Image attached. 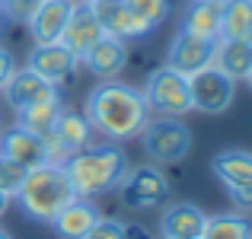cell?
<instances>
[{"label": "cell", "mask_w": 252, "mask_h": 239, "mask_svg": "<svg viewBox=\"0 0 252 239\" xmlns=\"http://www.w3.org/2000/svg\"><path fill=\"white\" fill-rule=\"evenodd\" d=\"M147 112L150 105L141 90L128 83H115V80H102L86 96L83 118L90 121L93 131L105 134L109 141H131L147 124Z\"/></svg>", "instance_id": "1"}, {"label": "cell", "mask_w": 252, "mask_h": 239, "mask_svg": "<svg viewBox=\"0 0 252 239\" xmlns=\"http://www.w3.org/2000/svg\"><path fill=\"white\" fill-rule=\"evenodd\" d=\"M128 153L115 144H90L64 163V172H67L77 198H99L115 191L122 179L128 176Z\"/></svg>", "instance_id": "2"}, {"label": "cell", "mask_w": 252, "mask_h": 239, "mask_svg": "<svg viewBox=\"0 0 252 239\" xmlns=\"http://www.w3.org/2000/svg\"><path fill=\"white\" fill-rule=\"evenodd\" d=\"M16 204L29 220L35 223H51V217L58 214L61 208H67L74 201V188H70V179L64 172V166L55 163H42L26 169L23 182L16 188Z\"/></svg>", "instance_id": "3"}, {"label": "cell", "mask_w": 252, "mask_h": 239, "mask_svg": "<svg viewBox=\"0 0 252 239\" xmlns=\"http://www.w3.org/2000/svg\"><path fill=\"white\" fill-rule=\"evenodd\" d=\"M141 147L147 159H154L157 166L166 163H182L191 150V131L189 124H182L172 115H160L154 121H147L141 128Z\"/></svg>", "instance_id": "4"}, {"label": "cell", "mask_w": 252, "mask_h": 239, "mask_svg": "<svg viewBox=\"0 0 252 239\" xmlns=\"http://www.w3.org/2000/svg\"><path fill=\"white\" fill-rule=\"evenodd\" d=\"M169 179L163 176V169L157 163H144L128 169V176L118 185V195H122V204L131 210H150L160 208V204L169 201Z\"/></svg>", "instance_id": "5"}, {"label": "cell", "mask_w": 252, "mask_h": 239, "mask_svg": "<svg viewBox=\"0 0 252 239\" xmlns=\"http://www.w3.org/2000/svg\"><path fill=\"white\" fill-rule=\"evenodd\" d=\"M236 96V80L227 77L223 70H217L214 64L195 70L189 77V99H191V112L201 115H220L230 109Z\"/></svg>", "instance_id": "6"}, {"label": "cell", "mask_w": 252, "mask_h": 239, "mask_svg": "<svg viewBox=\"0 0 252 239\" xmlns=\"http://www.w3.org/2000/svg\"><path fill=\"white\" fill-rule=\"evenodd\" d=\"M144 99L154 112L160 115H172L182 118L185 112H191V99H189V77L179 74L163 64L160 70L147 77V90H144Z\"/></svg>", "instance_id": "7"}, {"label": "cell", "mask_w": 252, "mask_h": 239, "mask_svg": "<svg viewBox=\"0 0 252 239\" xmlns=\"http://www.w3.org/2000/svg\"><path fill=\"white\" fill-rule=\"evenodd\" d=\"M90 6H93V13H96V19H99L105 35H115V38H122V42H128V38H144V35L154 32L134 10H131L128 0H93Z\"/></svg>", "instance_id": "8"}, {"label": "cell", "mask_w": 252, "mask_h": 239, "mask_svg": "<svg viewBox=\"0 0 252 239\" xmlns=\"http://www.w3.org/2000/svg\"><path fill=\"white\" fill-rule=\"evenodd\" d=\"M3 96L13 109H29V105L38 102H51V99H61V90L55 83H48L45 77H38L35 70L23 67V70H13L10 80L3 83Z\"/></svg>", "instance_id": "9"}, {"label": "cell", "mask_w": 252, "mask_h": 239, "mask_svg": "<svg viewBox=\"0 0 252 239\" xmlns=\"http://www.w3.org/2000/svg\"><path fill=\"white\" fill-rule=\"evenodd\" d=\"M211 58H214V42H211V38H201V35H191V32L179 29L176 35H172L169 51H166V67L191 77L195 70L208 67Z\"/></svg>", "instance_id": "10"}, {"label": "cell", "mask_w": 252, "mask_h": 239, "mask_svg": "<svg viewBox=\"0 0 252 239\" xmlns=\"http://www.w3.org/2000/svg\"><path fill=\"white\" fill-rule=\"evenodd\" d=\"M77 64H80V58L74 51H67L61 42H48V45H35L29 51V64L26 67L35 70L38 77H45L48 83L61 86L64 80H70L77 74Z\"/></svg>", "instance_id": "11"}, {"label": "cell", "mask_w": 252, "mask_h": 239, "mask_svg": "<svg viewBox=\"0 0 252 239\" xmlns=\"http://www.w3.org/2000/svg\"><path fill=\"white\" fill-rule=\"evenodd\" d=\"M102 35H105V32H102V26H99L93 6H90V3H74V6H70L67 23H64V32H61V38H58V42H61L67 51H74L77 58H83Z\"/></svg>", "instance_id": "12"}, {"label": "cell", "mask_w": 252, "mask_h": 239, "mask_svg": "<svg viewBox=\"0 0 252 239\" xmlns=\"http://www.w3.org/2000/svg\"><path fill=\"white\" fill-rule=\"evenodd\" d=\"M80 61L86 64V70H90L93 77H99V80H115L125 70V64H128V45H125L122 38H115V35H102L80 58Z\"/></svg>", "instance_id": "13"}, {"label": "cell", "mask_w": 252, "mask_h": 239, "mask_svg": "<svg viewBox=\"0 0 252 239\" xmlns=\"http://www.w3.org/2000/svg\"><path fill=\"white\" fill-rule=\"evenodd\" d=\"M70 6H74L70 0H42V3L35 6V13L26 19L35 45H48V42H58V38H61L64 23H67V16H70Z\"/></svg>", "instance_id": "14"}, {"label": "cell", "mask_w": 252, "mask_h": 239, "mask_svg": "<svg viewBox=\"0 0 252 239\" xmlns=\"http://www.w3.org/2000/svg\"><path fill=\"white\" fill-rule=\"evenodd\" d=\"M0 153L6 159H13V163L26 166V169L45 163L42 137L32 134V131H26V128H19V124H13L10 131H0Z\"/></svg>", "instance_id": "15"}, {"label": "cell", "mask_w": 252, "mask_h": 239, "mask_svg": "<svg viewBox=\"0 0 252 239\" xmlns=\"http://www.w3.org/2000/svg\"><path fill=\"white\" fill-rule=\"evenodd\" d=\"M204 220H208V214L198 204H189V201L169 204L160 217L163 239H198L204 230Z\"/></svg>", "instance_id": "16"}, {"label": "cell", "mask_w": 252, "mask_h": 239, "mask_svg": "<svg viewBox=\"0 0 252 239\" xmlns=\"http://www.w3.org/2000/svg\"><path fill=\"white\" fill-rule=\"evenodd\" d=\"M99 220V210L90 204V198H74L67 208H61L51 217V230L61 239H83Z\"/></svg>", "instance_id": "17"}, {"label": "cell", "mask_w": 252, "mask_h": 239, "mask_svg": "<svg viewBox=\"0 0 252 239\" xmlns=\"http://www.w3.org/2000/svg\"><path fill=\"white\" fill-rule=\"evenodd\" d=\"M211 64L240 83V80H246L249 70H252V42L217 38V42H214V58H211Z\"/></svg>", "instance_id": "18"}, {"label": "cell", "mask_w": 252, "mask_h": 239, "mask_svg": "<svg viewBox=\"0 0 252 239\" xmlns=\"http://www.w3.org/2000/svg\"><path fill=\"white\" fill-rule=\"evenodd\" d=\"M214 176L223 182V188L233 191L243 185H252V153L249 150H223L211 159Z\"/></svg>", "instance_id": "19"}, {"label": "cell", "mask_w": 252, "mask_h": 239, "mask_svg": "<svg viewBox=\"0 0 252 239\" xmlns=\"http://www.w3.org/2000/svg\"><path fill=\"white\" fill-rule=\"evenodd\" d=\"M51 134L61 141V147L67 150L70 156L77 153V150H86L93 144V128H90V121L80 115V112H70V109H64L61 105V112H58V118H55V128H51Z\"/></svg>", "instance_id": "20"}, {"label": "cell", "mask_w": 252, "mask_h": 239, "mask_svg": "<svg viewBox=\"0 0 252 239\" xmlns=\"http://www.w3.org/2000/svg\"><path fill=\"white\" fill-rule=\"evenodd\" d=\"M220 10H223V3H214V0H191V3L185 6V13H182V26H179V29L217 42V32H220Z\"/></svg>", "instance_id": "21"}, {"label": "cell", "mask_w": 252, "mask_h": 239, "mask_svg": "<svg viewBox=\"0 0 252 239\" xmlns=\"http://www.w3.org/2000/svg\"><path fill=\"white\" fill-rule=\"evenodd\" d=\"M217 38L252 42V0H227V3H223Z\"/></svg>", "instance_id": "22"}, {"label": "cell", "mask_w": 252, "mask_h": 239, "mask_svg": "<svg viewBox=\"0 0 252 239\" xmlns=\"http://www.w3.org/2000/svg\"><path fill=\"white\" fill-rule=\"evenodd\" d=\"M198 239H252V223L243 214H214L204 220Z\"/></svg>", "instance_id": "23"}, {"label": "cell", "mask_w": 252, "mask_h": 239, "mask_svg": "<svg viewBox=\"0 0 252 239\" xmlns=\"http://www.w3.org/2000/svg\"><path fill=\"white\" fill-rule=\"evenodd\" d=\"M61 112V99H51V102H38V105H29V109H19L16 112V124L32 134H48L55 128V118Z\"/></svg>", "instance_id": "24"}, {"label": "cell", "mask_w": 252, "mask_h": 239, "mask_svg": "<svg viewBox=\"0 0 252 239\" xmlns=\"http://www.w3.org/2000/svg\"><path fill=\"white\" fill-rule=\"evenodd\" d=\"M128 3L150 29H157V26L169 16V0H128Z\"/></svg>", "instance_id": "25"}, {"label": "cell", "mask_w": 252, "mask_h": 239, "mask_svg": "<svg viewBox=\"0 0 252 239\" xmlns=\"http://www.w3.org/2000/svg\"><path fill=\"white\" fill-rule=\"evenodd\" d=\"M23 176H26V166L13 163V159H6L3 153H0V188H3L10 198L16 195V188H19V182H23Z\"/></svg>", "instance_id": "26"}, {"label": "cell", "mask_w": 252, "mask_h": 239, "mask_svg": "<svg viewBox=\"0 0 252 239\" xmlns=\"http://www.w3.org/2000/svg\"><path fill=\"white\" fill-rule=\"evenodd\" d=\"M83 239H125V223L112 220V217H99Z\"/></svg>", "instance_id": "27"}, {"label": "cell", "mask_w": 252, "mask_h": 239, "mask_svg": "<svg viewBox=\"0 0 252 239\" xmlns=\"http://www.w3.org/2000/svg\"><path fill=\"white\" fill-rule=\"evenodd\" d=\"M38 3H42V0H0V6H3L6 19H19V23H26V19L35 13Z\"/></svg>", "instance_id": "28"}, {"label": "cell", "mask_w": 252, "mask_h": 239, "mask_svg": "<svg viewBox=\"0 0 252 239\" xmlns=\"http://www.w3.org/2000/svg\"><path fill=\"white\" fill-rule=\"evenodd\" d=\"M13 55H10V48L6 45H0V90H3V83L10 80V74H13Z\"/></svg>", "instance_id": "29"}, {"label": "cell", "mask_w": 252, "mask_h": 239, "mask_svg": "<svg viewBox=\"0 0 252 239\" xmlns=\"http://www.w3.org/2000/svg\"><path fill=\"white\" fill-rule=\"evenodd\" d=\"M230 198H233V204H236V208H243V210H252V185L233 188V191H230Z\"/></svg>", "instance_id": "30"}, {"label": "cell", "mask_w": 252, "mask_h": 239, "mask_svg": "<svg viewBox=\"0 0 252 239\" xmlns=\"http://www.w3.org/2000/svg\"><path fill=\"white\" fill-rule=\"evenodd\" d=\"M125 239H150V233L144 227H128L125 223Z\"/></svg>", "instance_id": "31"}, {"label": "cell", "mask_w": 252, "mask_h": 239, "mask_svg": "<svg viewBox=\"0 0 252 239\" xmlns=\"http://www.w3.org/2000/svg\"><path fill=\"white\" fill-rule=\"evenodd\" d=\"M10 201H13V198H10V195H6V191H3V188H0V217H3V214H6V208H10Z\"/></svg>", "instance_id": "32"}, {"label": "cell", "mask_w": 252, "mask_h": 239, "mask_svg": "<svg viewBox=\"0 0 252 239\" xmlns=\"http://www.w3.org/2000/svg\"><path fill=\"white\" fill-rule=\"evenodd\" d=\"M6 29V13H3V6H0V32Z\"/></svg>", "instance_id": "33"}, {"label": "cell", "mask_w": 252, "mask_h": 239, "mask_svg": "<svg viewBox=\"0 0 252 239\" xmlns=\"http://www.w3.org/2000/svg\"><path fill=\"white\" fill-rule=\"evenodd\" d=\"M0 239H13V236H10V233H6V230H3V227H0Z\"/></svg>", "instance_id": "34"}, {"label": "cell", "mask_w": 252, "mask_h": 239, "mask_svg": "<svg viewBox=\"0 0 252 239\" xmlns=\"http://www.w3.org/2000/svg\"><path fill=\"white\" fill-rule=\"evenodd\" d=\"M246 83H249V90H252V70H249V77H246Z\"/></svg>", "instance_id": "35"}, {"label": "cell", "mask_w": 252, "mask_h": 239, "mask_svg": "<svg viewBox=\"0 0 252 239\" xmlns=\"http://www.w3.org/2000/svg\"><path fill=\"white\" fill-rule=\"evenodd\" d=\"M77 3H93V0H77Z\"/></svg>", "instance_id": "36"}, {"label": "cell", "mask_w": 252, "mask_h": 239, "mask_svg": "<svg viewBox=\"0 0 252 239\" xmlns=\"http://www.w3.org/2000/svg\"><path fill=\"white\" fill-rule=\"evenodd\" d=\"M214 3H227V0H214Z\"/></svg>", "instance_id": "37"}]
</instances>
